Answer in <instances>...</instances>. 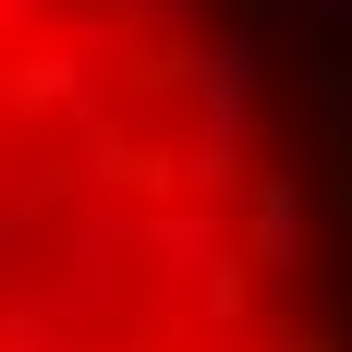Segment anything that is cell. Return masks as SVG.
<instances>
[{
    "instance_id": "1",
    "label": "cell",
    "mask_w": 352,
    "mask_h": 352,
    "mask_svg": "<svg viewBox=\"0 0 352 352\" xmlns=\"http://www.w3.org/2000/svg\"><path fill=\"white\" fill-rule=\"evenodd\" d=\"M0 352H352V0H0Z\"/></svg>"
}]
</instances>
